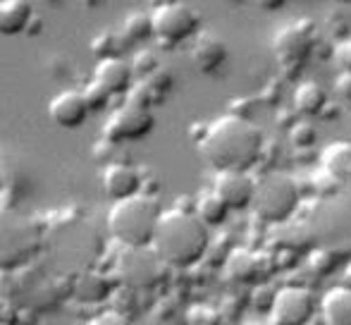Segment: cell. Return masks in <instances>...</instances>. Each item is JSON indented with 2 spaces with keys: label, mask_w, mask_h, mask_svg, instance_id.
I'll return each mask as SVG.
<instances>
[{
  "label": "cell",
  "mask_w": 351,
  "mask_h": 325,
  "mask_svg": "<svg viewBox=\"0 0 351 325\" xmlns=\"http://www.w3.org/2000/svg\"><path fill=\"white\" fill-rule=\"evenodd\" d=\"M263 132L251 120H241L237 115H222L213 120L199 139L201 156L210 167H215V172H249L263 158Z\"/></svg>",
  "instance_id": "cell-1"
},
{
  "label": "cell",
  "mask_w": 351,
  "mask_h": 325,
  "mask_svg": "<svg viewBox=\"0 0 351 325\" xmlns=\"http://www.w3.org/2000/svg\"><path fill=\"white\" fill-rule=\"evenodd\" d=\"M151 249L165 268H191L208 254L210 230L196 218L194 210H162Z\"/></svg>",
  "instance_id": "cell-2"
},
{
  "label": "cell",
  "mask_w": 351,
  "mask_h": 325,
  "mask_svg": "<svg viewBox=\"0 0 351 325\" xmlns=\"http://www.w3.org/2000/svg\"><path fill=\"white\" fill-rule=\"evenodd\" d=\"M160 215L162 208L158 199L148 194H136L110 206L108 230L120 246H151Z\"/></svg>",
  "instance_id": "cell-3"
},
{
  "label": "cell",
  "mask_w": 351,
  "mask_h": 325,
  "mask_svg": "<svg viewBox=\"0 0 351 325\" xmlns=\"http://www.w3.org/2000/svg\"><path fill=\"white\" fill-rule=\"evenodd\" d=\"M299 201H301L299 184H296L289 175L270 172V175L256 180L251 210H254L256 218L263 220V223L282 225L296 213Z\"/></svg>",
  "instance_id": "cell-4"
},
{
  "label": "cell",
  "mask_w": 351,
  "mask_h": 325,
  "mask_svg": "<svg viewBox=\"0 0 351 325\" xmlns=\"http://www.w3.org/2000/svg\"><path fill=\"white\" fill-rule=\"evenodd\" d=\"M148 17H151L153 38H158L160 46H180L186 38H194L201 27L199 10L184 0L156 5Z\"/></svg>",
  "instance_id": "cell-5"
},
{
  "label": "cell",
  "mask_w": 351,
  "mask_h": 325,
  "mask_svg": "<svg viewBox=\"0 0 351 325\" xmlns=\"http://www.w3.org/2000/svg\"><path fill=\"white\" fill-rule=\"evenodd\" d=\"M165 263L151 246H122L115 261V280L132 292L153 289L162 280Z\"/></svg>",
  "instance_id": "cell-6"
},
{
  "label": "cell",
  "mask_w": 351,
  "mask_h": 325,
  "mask_svg": "<svg viewBox=\"0 0 351 325\" xmlns=\"http://www.w3.org/2000/svg\"><path fill=\"white\" fill-rule=\"evenodd\" d=\"M153 127H156V117L151 110L125 103L115 112H110L103 127V136L108 144H127V141H139L148 136Z\"/></svg>",
  "instance_id": "cell-7"
},
{
  "label": "cell",
  "mask_w": 351,
  "mask_h": 325,
  "mask_svg": "<svg viewBox=\"0 0 351 325\" xmlns=\"http://www.w3.org/2000/svg\"><path fill=\"white\" fill-rule=\"evenodd\" d=\"M268 325H308L315 316V297L306 287H282L275 292Z\"/></svg>",
  "instance_id": "cell-8"
},
{
  "label": "cell",
  "mask_w": 351,
  "mask_h": 325,
  "mask_svg": "<svg viewBox=\"0 0 351 325\" xmlns=\"http://www.w3.org/2000/svg\"><path fill=\"white\" fill-rule=\"evenodd\" d=\"M315 41V24L311 19H299L285 24L273 38V51L278 60L287 67H299L301 60L311 53Z\"/></svg>",
  "instance_id": "cell-9"
},
{
  "label": "cell",
  "mask_w": 351,
  "mask_h": 325,
  "mask_svg": "<svg viewBox=\"0 0 351 325\" xmlns=\"http://www.w3.org/2000/svg\"><path fill=\"white\" fill-rule=\"evenodd\" d=\"M254 191H256V180L249 175V172H241V170L215 172V180H213V194H215L230 210L251 208Z\"/></svg>",
  "instance_id": "cell-10"
},
{
  "label": "cell",
  "mask_w": 351,
  "mask_h": 325,
  "mask_svg": "<svg viewBox=\"0 0 351 325\" xmlns=\"http://www.w3.org/2000/svg\"><path fill=\"white\" fill-rule=\"evenodd\" d=\"M48 115L62 130H79L84 127V122L88 120L91 110H88L86 101H84V93L77 88H67V91L58 93L56 98L48 106Z\"/></svg>",
  "instance_id": "cell-11"
},
{
  "label": "cell",
  "mask_w": 351,
  "mask_h": 325,
  "mask_svg": "<svg viewBox=\"0 0 351 325\" xmlns=\"http://www.w3.org/2000/svg\"><path fill=\"white\" fill-rule=\"evenodd\" d=\"M141 172L125 162H110L103 172V191L112 204L141 194Z\"/></svg>",
  "instance_id": "cell-12"
},
{
  "label": "cell",
  "mask_w": 351,
  "mask_h": 325,
  "mask_svg": "<svg viewBox=\"0 0 351 325\" xmlns=\"http://www.w3.org/2000/svg\"><path fill=\"white\" fill-rule=\"evenodd\" d=\"M93 82L115 98L130 93V88L134 86V72L122 58H106V60H98L96 70H93Z\"/></svg>",
  "instance_id": "cell-13"
},
{
  "label": "cell",
  "mask_w": 351,
  "mask_h": 325,
  "mask_svg": "<svg viewBox=\"0 0 351 325\" xmlns=\"http://www.w3.org/2000/svg\"><path fill=\"white\" fill-rule=\"evenodd\" d=\"M230 58L227 51V43L222 41L217 34H196L194 36V46H191V60L199 65L201 72H215Z\"/></svg>",
  "instance_id": "cell-14"
},
{
  "label": "cell",
  "mask_w": 351,
  "mask_h": 325,
  "mask_svg": "<svg viewBox=\"0 0 351 325\" xmlns=\"http://www.w3.org/2000/svg\"><path fill=\"white\" fill-rule=\"evenodd\" d=\"M34 19V5L27 0H0V36H19Z\"/></svg>",
  "instance_id": "cell-15"
},
{
  "label": "cell",
  "mask_w": 351,
  "mask_h": 325,
  "mask_svg": "<svg viewBox=\"0 0 351 325\" xmlns=\"http://www.w3.org/2000/svg\"><path fill=\"white\" fill-rule=\"evenodd\" d=\"M325 325H351V287H332L320 302Z\"/></svg>",
  "instance_id": "cell-16"
},
{
  "label": "cell",
  "mask_w": 351,
  "mask_h": 325,
  "mask_svg": "<svg viewBox=\"0 0 351 325\" xmlns=\"http://www.w3.org/2000/svg\"><path fill=\"white\" fill-rule=\"evenodd\" d=\"M328 106V91L315 80H306L294 91V110L301 115H320Z\"/></svg>",
  "instance_id": "cell-17"
},
{
  "label": "cell",
  "mask_w": 351,
  "mask_h": 325,
  "mask_svg": "<svg viewBox=\"0 0 351 325\" xmlns=\"http://www.w3.org/2000/svg\"><path fill=\"white\" fill-rule=\"evenodd\" d=\"M194 213H196V218H199L201 223L210 230V228H220L222 223H227V218H230L232 210L227 208V206L222 204V201L217 199V196L213 194V189H210V191H204V194L199 196Z\"/></svg>",
  "instance_id": "cell-18"
},
{
  "label": "cell",
  "mask_w": 351,
  "mask_h": 325,
  "mask_svg": "<svg viewBox=\"0 0 351 325\" xmlns=\"http://www.w3.org/2000/svg\"><path fill=\"white\" fill-rule=\"evenodd\" d=\"M77 294L84 302H103L110 294V282L103 275H84L77 287Z\"/></svg>",
  "instance_id": "cell-19"
},
{
  "label": "cell",
  "mask_w": 351,
  "mask_h": 325,
  "mask_svg": "<svg viewBox=\"0 0 351 325\" xmlns=\"http://www.w3.org/2000/svg\"><path fill=\"white\" fill-rule=\"evenodd\" d=\"M122 36H125L127 43H141L146 38L153 36V29H151V17L148 12H136V14H130L125 19V29H122Z\"/></svg>",
  "instance_id": "cell-20"
},
{
  "label": "cell",
  "mask_w": 351,
  "mask_h": 325,
  "mask_svg": "<svg viewBox=\"0 0 351 325\" xmlns=\"http://www.w3.org/2000/svg\"><path fill=\"white\" fill-rule=\"evenodd\" d=\"M254 273H256V265H254L251 254H246V251H234L232 256H227V275H232V278L239 280V282H246V280H251Z\"/></svg>",
  "instance_id": "cell-21"
},
{
  "label": "cell",
  "mask_w": 351,
  "mask_h": 325,
  "mask_svg": "<svg viewBox=\"0 0 351 325\" xmlns=\"http://www.w3.org/2000/svg\"><path fill=\"white\" fill-rule=\"evenodd\" d=\"M289 139L291 144L296 146V149H311V146L315 144V139H318V130H315L311 122L301 120V122H294L289 130Z\"/></svg>",
  "instance_id": "cell-22"
},
{
  "label": "cell",
  "mask_w": 351,
  "mask_h": 325,
  "mask_svg": "<svg viewBox=\"0 0 351 325\" xmlns=\"http://www.w3.org/2000/svg\"><path fill=\"white\" fill-rule=\"evenodd\" d=\"M84 101H86V106H88V110L91 112H101V110H106L108 106H110V101H112V96L106 91L103 86H98L96 82H91L86 88H84Z\"/></svg>",
  "instance_id": "cell-23"
},
{
  "label": "cell",
  "mask_w": 351,
  "mask_h": 325,
  "mask_svg": "<svg viewBox=\"0 0 351 325\" xmlns=\"http://www.w3.org/2000/svg\"><path fill=\"white\" fill-rule=\"evenodd\" d=\"M328 160V167L335 172H342L344 167H351V146H344L342 141H337L335 146H330L323 156Z\"/></svg>",
  "instance_id": "cell-24"
},
{
  "label": "cell",
  "mask_w": 351,
  "mask_h": 325,
  "mask_svg": "<svg viewBox=\"0 0 351 325\" xmlns=\"http://www.w3.org/2000/svg\"><path fill=\"white\" fill-rule=\"evenodd\" d=\"M158 70H160V62H158V58L153 56L151 51H141L139 56L134 58V62H132V72L143 77V80L153 77Z\"/></svg>",
  "instance_id": "cell-25"
},
{
  "label": "cell",
  "mask_w": 351,
  "mask_h": 325,
  "mask_svg": "<svg viewBox=\"0 0 351 325\" xmlns=\"http://www.w3.org/2000/svg\"><path fill=\"white\" fill-rule=\"evenodd\" d=\"M335 58H337L339 67H342L347 75H351V38H347L344 43H337V48H335Z\"/></svg>",
  "instance_id": "cell-26"
},
{
  "label": "cell",
  "mask_w": 351,
  "mask_h": 325,
  "mask_svg": "<svg viewBox=\"0 0 351 325\" xmlns=\"http://www.w3.org/2000/svg\"><path fill=\"white\" fill-rule=\"evenodd\" d=\"M91 325H132V323H130V318L122 316V313L106 311V313H101L96 321H91Z\"/></svg>",
  "instance_id": "cell-27"
},
{
  "label": "cell",
  "mask_w": 351,
  "mask_h": 325,
  "mask_svg": "<svg viewBox=\"0 0 351 325\" xmlns=\"http://www.w3.org/2000/svg\"><path fill=\"white\" fill-rule=\"evenodd\" d=\"M337 93L351 101V75H347V72L337 80Z\"/></svg>",
  "instance_id": "cell-28"
},
{
  "label": "cell",
  "mask_w": 351,
  "mask_h": 325,
  "mask_svg": "<svg viewBox=\"0 0 351 325\" xmlns=\"http://www.w3.org/2000/svg\"><path fill=\"white\" fill-rule=\"evenodd\" d=\"M241 325H268V323H263V321H246V323H241Z\"/></svg>",
  "instance_id": "cell-29"
},
{
  "label": "cell",
  "mask_w": 351,
  "mask_h": 325,
  "mask_svg": "<svg viewBox=\"0 0 351 325\" xmlns=\"http://www.w3.org/2000/svg\"><path fill=\"white\" fill-rule=\"evenodd\" d=\"M199 325H201V323H199Z\"/></svg>",
  "instance_id": "cell-30"
}]
</instances>
